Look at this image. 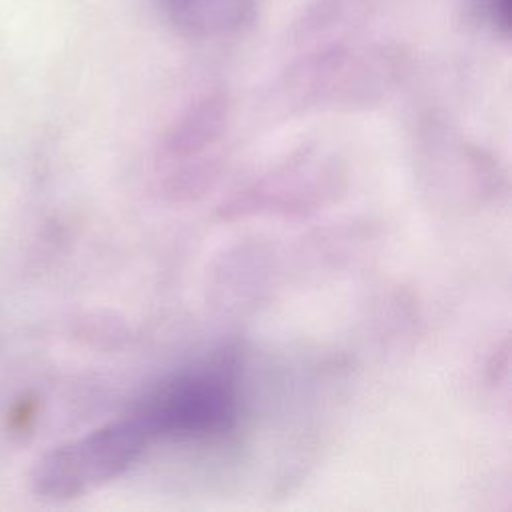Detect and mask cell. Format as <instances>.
Returning <instances> with one entry per match:
<instances>
[{
  "label": "cell",
  "mask_w": 512,
  "mask_h": 512,
  "mask_svg": "<svg viewBox=\"0 0 512 512\" xmlns=\"http://www.w3.org/2000/svg\"><path fill=\"white\" fill-rule=\"evenodd\" d=\"M228 108L220 96H210L184 112L162 140V160L170 164L194 162L196 168L212 174L214 160H200L202 154L220 142L226 130Z\"/></svg>",
  "instance_id": "4"
},
{
  "label": "cell",
  "mask_w": 512,
  "mask_h": 512,
  "mask_svg": "<svg viewBox=\"0 0 512 512\" xmlns=\"http://www.w3.org/2000/svg\"><path fill=\"white\" fill-rule=\"evenodd\" d=\"M168 2L172 4L174 10L182 12V14H184L182 18H186V22H188V18H190L192 12L202 14V10L208 8V6H210L212 2H216V0H168Z\"/></svg>",
  "instance_id": "5"
},
{
  "label": "cell",
  "mask_w": 512,
  "mask_h": 512,
  "mask_svg": "<svg viewBox=\"0 0 512 512\" xmlns=\"http://www.w3.org/2000/svg\"><path fill=\"white\" fill-rule=\"evenodd\" d=\"M150 442L146 426L130 410L44 454L32 470V490L52 502L86 496L128 472Z\"/></svg>",
  "instance_id": "2"
},
{
  "label": "cell",
  "mask_w": 512,
  "mask_h": 512,
  "mask_svg": "<svg viewBox=\"0 0 512 512\" xmlns=\"http://www.w3.org/2000/svg\"><path fill=\"white\" fill-rule=\"evenodd\" d=\"M34 410H36L34 402H30V400L20 402V404L14 408V412L10 414L12 426H14V428H26V422L34 416Z\"/></svg>",
  "instance_id": "6"
},
{
  "label": "cell",
  "mask_w": 512,
  "mask_h": 512,
  "mask_svg": "<svg viewBox=\"0 0 512 512\" xmlns=\"http://www.w3.org/2000/svg\"><path fill=\"white\" fill-rule=\"evenodd\" d=\"M132 412L146 426L152 442L206 440L230 432L238 418L234 358L224 354L174 374L150 390Z\"/></svg>",
  "instance_id": "1"
},
{
  "label": "cell",
  "mask_w": 512,
  "mask_h": 512,
  "mask_svg": "<svg viewBox=\"0 0 512 512\" xmlns=\"http://www.w3.org/2000/svg\"><path fill=\"white\" fill-rule=\"evenodd\" d=\"M344 168L332 156L316 150H302L266 176L230 196L222 208V218L248 216H310L334 202L344 190Z\"/></svg>",
  "instance_id": "3"
}]
</instances>
